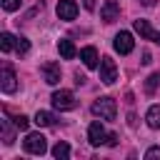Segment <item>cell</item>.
I'll list each match as a JSON object with an SVG mask.
<instances>
[{
	"mask_svg": "<svg viewBox=\"0 0 160 160\" xmlns=\"http://www.w3.org/2000/svg\"><path fill=\"white\" fill-rule=\"evenodd\" d=\"M90 110H92V115L100 118V120H115V115H118V105H115L112 98H100V100H95Z\"/></svg>",
	"mask_w": 160,
	"mask_h": 160,
	"instance_id": "6da1fadb",
	"label": "cell"
},
{
	"mask_svg": "<svg viewBox=\"0 0 160 160\" xmlns=\"http://www.w3.org/2000/svg\"><path fill=\"white\" fill-rule=\"evenodd\" d=\"M22 148H25V152H30V155H42V152L48 150V142H45V138H42L40 132H30V135L25 138Z\"/></svg>",
	"mask_w": 160,
	"mask_h": 160,
	"instance_id": "7a4b0ae2",
	"label": "cell"
},
{
	"mask_svg": "<svg viewBox=\"0 0 160 160\" xmlns=\"http://www.w3.org/2000/svg\"><path fill=\"white\" fill-rule=\"evenodd\" d=\"M50 100H52V108H58V110H72L75 108V95L70 90H55Z\"/></svg>",
	"mask_w": 160,
	"mask_h": 160,
	"instance_id": "3957f363",
	"label": "cell"
},
{
	"mask_svg": "<svg viewBox=\"0 0 160 160\" xmlns=\"http://www.w3.org/2000/svg\"><path fill=\"white\" fill-rule=\"evenodd\" d=\"M100 80L105 85H112L118 80V68H115V60L112 58H102L100 60Z\"/></svg>",
	"mask_w": 160,
	"mask_h": 160,
	"instance_id": "277c9868",
	"label": "cell"
},
{
	"mask_svg": "<svg viewBox=\"0 0 160 160\" xmlns=\"http://www.w3.org/2000/svg\"><path fill=\"white\" fill-rule=\"evenodd\" d=\"M115 50L120 52V55H130L132 52V48H135V40H132V35L128 32V30H120L118 35H115Z\"/></svg>",
	"mask_w": 160,
	"mask_h": 160,
	"instance_id": "5b68a950",
	"label": "cell"
},
{
	"mask_svg": "<svg viewBox=\"0 0 160 160\" xmlns=\"http://www.w3.org/2000/svg\"><path fill=\"white\" fill-rule=\"evenodd\" d=\"M88 140H90V145H102V142H108V132H105V128H102L100 120H92V122H90V128H88Z\"/></svg>",
	"mask_w": 160,
	"mask_h": 160,
	"instance_id": "8992f818",
	"label": "cell"
},
{
	"mask_svg": "<svg viewBox=\"0 0 160 160\" xmlns=\"http://www.w3.org/2000/svg\"><path fill=\"white\" fill-rule=\"evenodd\" d=\"M40 72H42V80L48 85H58L60 82V65L58 62H42L40 65Z\"/></svg>",
	"mask_w": 160,
	"mask_h": 160,
	"instance_id": "52a82bcc",
	"label": "cell"
},
{
	"mask_svg": "<svg viewBox=\"0 0 160 160\" xmlns=\"http://www.w3.org/2000/svg\"><path fill=\"white\" fill-rule=\"evenodd\" d=\"M15 80L18 78H15L12 68L10 65H2V72H0V88H2V92H15L18 90V82Z\"/></svg>",
	"mask_w": 160,
	"mask_h": 160,
	"instance_id": "ba28073f",
	"label": "cell"
},
{
	"mask_svg": "<svg viewBox=\"0 0 160 160\" xmlns=\"http://www.w3.org/2000/svg\"><path fill=\"white\" fill-rule=\"evenodd\" d=\"M58 18L60 20H75L78 18V2L75 0H60L58 2Z\"/></svg>",
	"mask_w": 160,
	"mask_h": 160,
	"instance_id": "9c48e42d",
	"label": "cell"
},
{
	"mask_svg": "<svg viewBox=\"0 0 160 160\" xmlns=\"http://www.w3.org/2000/svg\"><path fill=\"white\" fill-rule=\"evenodd\" d=\"M118 15H120V5H118L115 0H105L102 8H100V18H102L105 22H115Z\"/></svg>",
	"mask_w": 160,
	"mask_h": 160,
	"instance_id": "30bf717a",
	"label": "cell"
},
{
	"mask_svg": "<svg viewBox=\"0 0 160 160\" xmlns=\"http://www.w3.org/2000/svg\"><path fill=\"white\" fill-rule=\"evenodd\" d=\"M135 32H138L140 38H145V40L160 42V32H155V30L150 28V22H148V20H135Z\"/></svg>",
	"mask_w": 160,
	"mask_h": 160,
	"instance_id": "8fae6325",
	"label": "cell"
},
{
	"mask_svg": "<svg viewBox=\"0 0 160 160\" xmlns=\"http://www.w3.org/2000/svg\"><path fill=\"white\" fill-rule=\"evenodd\" d=\"M80 60L85 62V68H98V50H95L92 45L82 48V50H80Z\"/></svg>",
	"mask_w": 160,
	"mask_h": 160,
	"instance_id": "7c38bea8",
	"label": "cell"
},
{
	"mask_svg": "<svg viewBox=\"0 0 160 160\" xmlns=\"http://www.w3.org/2000/svg\"><path fill=\"white\" fill-rule=\"evenodd\" d=\"M58 52H60L65 60H72V58L78 55V50H75V45H72L70 40H58Z\"/></svg>",
	"mask_w": 160,
	"mask_h": 160,
	"instance_id": "4fadbf2b",
	"label": "cell"
},
{
	"mask_svg": "<svg viewBox=\"0 0 160 160\" xmlns=\"http://www.w3.org/2000/svg\"><path fill=\"white\" fill-rule=\"evenodd\" d=\"M55 122V115L52 112H48V110H38L35 112V125L38 128H48V125H52Z\"/></svg>",
	"mask_w": 160,
	"mask_h": 160,
	"instance_id": "5bb4252c",
	"label": "cell"
},
{
	"mask_svg": "<svg viewBox=\"0 0 160 160\" xmlns=\"http://www.w3.org/2000/svg\"><path fill=\"white\" fill-rule=\"evenodd\" d=\"M145 120H148V125H150L152 130H158V128H160V105H150Z\"/></svg>",
	"mask_w": 160,
	"mask_h": 160,
	"instance_id": "9a60e30c",
	"label": "cell"
},
{
	"mask_svg": "<svg viewBox=\"0 0 160 160\" xmlns=\"http://www.w3.org/2000/svg\"><path fill=\"white\" fill-rule=\"evenodd\" d=\"M15 35H10V32H2L0 35V50L2 52H10V50H15Z\"/></svg>",
	"mask_w": 160,
	"mask_h": 160,
	"instance_id": "2e32d148",
	"label": "cell"
},
{
	"mask_svg": "<svg viewBox=\"0 0 160 160\" xmlns=\"http://www.w3.org/2000/svg\"><path fill=\"white\" fill-rule=\"evenodd\" d=\"M52 158H58V160H68V158H70V145H68V142H58V145L52 148Z\"/></svg>",
	"mask_w": 160,
	"mask_h": 160,
	"instance_id": "e0dca14e",
	"label": "cell"
},
{
	"mask_svg": "<svg viewBox=\"0 0 160 160\" xmlns=\"http://www.w3.org/2000/svg\"><path fill=\"white\" fill-rule=\"evenodd\" d=\"M158 85H160V72H152V75L145 80V92H148V95H152V92L158 90Z\"/></svg>",
	"mask_w": 160,
	"mask_h": 160,
	"instance_id": "ac0fdd59",
	"label": "cell"
},
{
	"mask_svg": "<svg viewBox=\"0 0 160 160\" xmlns=\"http://www.w3.org/2000/svg\"><path fill=\"white\" fill-rule=\"evenodd\" d=\"M0 125H2V140H5V145H12V142H15V132H12V128L8 125V118H5Z\"/></svg>",
	"mask_w": 160,
	"mask_h": 160,
	"instance_id": "d6986e66",
	"label": "cell"
},
{
	"mask_svg": "<svg viewBox=\"0 0 160 160\" xmlns=\"http://www.w3.org/2000/svg\"><path fill=\"white\" fill-rule=\"evenodd\" d=\"M15 50H18L20 55H25V52L30 50V42H28V38H22V35H20V38L15 40Z\"/></svg>",
	"mask_w": 160,
	"mask_h": 160,
	"instance_id": "ffe728a7",
	"label": "cell"
},
{
	"mask_svg": "<svg viewBox=\"0 0 160 160\" xmlns=\"http://www.w3.org/2000/svg\"><path fill=\"white\" fill-rule=\"evenodd\" d=\"M12 122H15V128H18V130H28V125H30V120H28L25 115H15V118H12Z\"/></svg>",
	"mask_w": 160,
	"mask_h": 160,
	"instance_id": "44dd1931",
	"label": "cell"
},
{
	"mask_svg": "<svg viewBox=\"0 0 160 160\" xmlns=\"http://www.w3.org/2000/svg\"><path fill=\"white\" fill-rule=\"evenodd\" d=\"M0 5H2L8 12H12V10H18V8L22 5V0H0Z\"/></svg>",
	"mask_w": 160,
	"mask_h": 160,
	"instance_id": "7402d4cb",
	"label": "cell"
},
{
	"mask_svg": "<svg viewBox=\"0 0 160 160\" xmlns=\"http://www.w3.org/2000/svg\"><path fill=\"white\" fill-rule=\"evenodd\" d=\"M145 160H160V148H148L145 150Z\"/></svg>",
	"mask_w": 160,
	"mask_h": 160,
	"instance_id": "603a6c76",
	"label": "cell"
},
{
	"mask_svg": "<svg viewBox=\"0 0 160 160\" xmlns=\"http://www.w3.org/2000/svg\"><path fill=\"white\" fill-rule=\"evenodd\" d=\"M108 145H110V148H115V145H118V135H115V132H110V135H108Z\"/></svg>",
	"mask_w": 160,
	"mask_h": 160,
	"instance_id": "cb8c5ba5",
	"label": "cell"
},
{
	"mask_svg": "<svg viewBox=\"0 0 160 160\" xmlns=\"http://www.w3.org/2000/svg\"><path fill=\"white\" fill-rule=\"evenodd\" d=\"M152 62V58H150V52H142V65H150Z\"/></svg>",
	"mask_w": 160,
	"mask_h": 160,
	"instance_id": "d4e9b609",
	"label": "cell"
},
{
	"mask_svg": "<svg viewBox=\"0 0 160 160\" xmlns=\"http://www.w3.org/2000/svg\"><path fill=\"white\" fill-rule=\"evenodd\" d=\"M82 2H85V8H88V10H92V8H95V0H82Z\"/></svg>",
	"mask_w": 160,
	"mask_h": 160,
	"instance_id": "484cf974",
	"label": "cell"
},
{
	"mask_svg": "<svg viewBox=\"0 0 160 160\" xmlns=\"http://www.w3.org/2000/svg\"><path fill=\"white\" fill-rule=\"evenodd\" d=\"M140 2H142L145 8H152V5H155V0H140Z\"/></svg>",
	"mask_w": 160,
	"mask_h": 160,
	"instance_id": "4316f807",
	"label": "cell"
}]
</instances>
